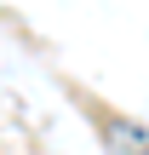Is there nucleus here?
<instances>
[{
    "instance_id": "nucleus-1",
    "label": "nucleus",
    "mask_w": 149,
    "mask_h": 155,
    "mask_svg": "<svg viewBox=\"0 0 149 155\" xmlns=\"http://www.w3.org/2000/svg\"><path fill=\"white\" fill-rule=\"evenodd\" d=\"M109 150L115 155H149V132L132 121H109Z\"/></svg>"
}]
</instances>
